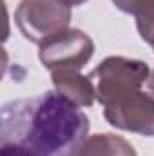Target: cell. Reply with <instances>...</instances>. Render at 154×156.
<instances>
[{
    "label": "cell",
    "mask_w": 154,
    "mask_h": 156,
    "mask_svg": "<svg viewBox=\"0 0 154 156\" xmlns=\"http://www.w3.org/2000/svg\"><path fill=\"white\" fill-rule=\"evenodd\" d=\"M91 123L56 91L2 107L0 156H78Z\"/></svg>",
    "instance_id": "1"
},
{
    "label": "cell",
    "mask_w": 154,
    "mask_h": 156,
    "mask_svg": "<svg viewBox=\"0 0 154 156\" xmlns=\"http://www.w3.org/2000/svg\"><path fill=\"white\" fill-rule=\"evenodd\" d=\"M89 76L94 83L96 100L105 107L120 96L142 89L151 76V71L143 60L107 56L91 71Z\"/></svg>",
    "instance_id": "2"
},
{
    "label": "cell",
    "mask_w": 154,
    "mask_h": 156,
    "mask_svg": "<svg viewBox=\"0 0 154 156\" xmlns=\"http://www.w3.org/2000/svg\"><path fill=\"white\" fill-rule=\"evenodd\" d=\"M15 22L24 38L40 45L69 27L71 7L58 0H22L15 11Z\"/></svg>",
    "instance_id": "3"
},
{
    "label": "cell",
    "mask_w": 154,
    "mask_h": 156,
    "mask_svg": "<svg viewBox=\"0 0 154 156\" xmlns=\"http://www.w3.org/2000/svg\"><path fill=\"white\" fill-rule=\"evenodd\" d=\"M94 55V42L82 29H71L47 38L40 44L38 58L42 66L49 71L56 69H76L87 66Z\"/></svg>",
    "instance_id": "4"
},
{
    "label": "cell",
    "mask_w": 154,
    "mask_h": 156,
    "mask_svg": "<svg viewBox=\"0 0 154 156\" xmlns=\"http://www.w3.org/2000/svg\"><path fill=\"white\" fill-rule=\"evenodd\" d=\"M103 116L116 129L154 136V94L142 89L127 93L105 105Z\"/></svg>",
    "instance_id": "5"
},
{
    "label": "cell",
    "mask_w": 154,
    "mask_h": 156,
    "mask_svg": "<svg viewBox=\"0 0 154 156\" xmlns=\"http://www.w3.org/2000/svg\"><path fill=\"white\" fill-rule=\"evenodd\" d=\"M51 82L54 91L75 104L76 107H91L96 100V91L91 76H83L76 69L51 71Z\"/></svg>",
    "instance_id": "6"
},
{
    "label": "cell",
    "mask_w": 154,
    "mask_h": 156,
    "mask_svg": "<svg viewBox=\"0 0 154 156\" xmlns=\"http://www.w3.org/2000/svg\"><path fill=\"white\" fill-rule=\"evenodd\" d=\"M78 156H138L136 149L125 138L113 133H98L87 136Z\"/></svg>",
    "instance_id": "7"
},
{
    "label": "cell",
    "mask_w": 154,
    "mask_h": 156,
    "mask_svg": "<svg viewBox=\"0 0 154 156\" xmlns=\"http://www.w3.org/2000/svg\"><path fill=\"white\" fill-rule=\"evenodd\" d=\"M113 4L121 13L134 15L142 40L154 47V0H113Z\"/></svg>",
    "instance_id": "8"
},
{
    "label": "cell",
    "mask_w": 154,
    "mask_h": 156,
    "mask_svg": "<svg viewBox=\"0 0 154 156\" xmlns=\"http://www.w3.org/2000/svg\"><path fill=\"white\" fill-rule=\"evenodd\" d=\"M58 2H62V4L67 5V7H76V5H82V4L87 2V0H58Z\"/></svg>",
    "instance_id": "9"
},
{
    "label": "cell",
    "mask_w": 154,
    "mask_h": 156,
    "mask_svg": "<svg viewBox=\"0 0 154 156\" xmlns=\"http://www.w3.org/2000/svg\"><path fill=\"white\" fill-rule=\"evenodd\" d=\"M147 87H149V93L154 94V71L151 73V76H149V80H147Z\"/></svg>",
    "instance_id": "10"
},
{
    "label": "cell",
    "mask_w": 154,
    "mask_h": 156,
    "mask_svg": "<svg viewBox=\"0 0 154 156\" xmlns=\"http://www.w3.org/2000/svg\"><path fill=\"white\" fill-rule=\"evenodd\" d=\"M152 51H154V47H152Z\"/></svg>",
    "instance_id": "11"
}]
</instances>
